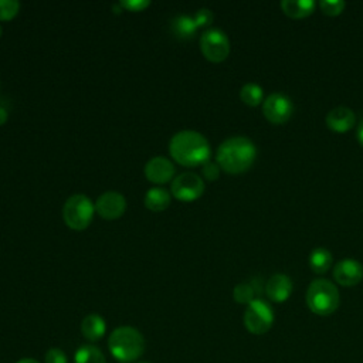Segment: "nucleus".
<instances>
[{
  "instance_id": "nucleus-28",
  "label": "nucleus",
  "mask_w": 363,
  "mask_h": 363,
  "mask_svg": "<svg viewBox=\"0 0 363 363\" xmlns=\"http://www.w3.org/2000/svg\"><path fill=\"white\" fill-rule=\"evenodd\" d=\"M197 27H203V26H208L213 21V13L208 9H200L196 11V14L193 16Z\"/></svg>"
},
{
  "instance_id": "nucleus-31",
  "label": "nucleus",
  "mask_w": 363,
  "mask_h": 363,
  "mask_svg": "<svg viewBox=\"0 0 363 363\" xmlns=\"http://www.w3.org/2000/svg\"><path fill=\"white\" fill-rule=\"evenodd\" d=\"M17 363H40V362H38V360H35V359H31V357H26V359L18 360Z\"/></svg>"
},
{
  "instance_id": "nucleus-25",
  "label": "nucleus",
  "mask_w": 363,
  "mask_h": 363,
  "mask_svg": "<svg viewBox=\"0 0 363 363\" xmlns=\"http://www.w3.org/2000/svg\"><path fill=\"white\" fill-rule=\"evenodd\" d=\"M44 360H45V363H68V357H67L65 352H62L58 347L48 349Z\"/></svg>"
},
{
  "instance_id": "nucleus-6",
  "label": "nucleus",
  "mask_w": 363,
  "mask_h": 363,
  "mask_svg": "<svg viewBox=\"0 0 363 363\" xmlns=\"http://www.w3.org/2000/svg\"><path fill=\"white\" fill-rule=\"evenodd\" d=\"M274 323V311L264 299H254L244 312V325L252 335L267 333Z\"/></svg>"
},
{
  "instance_id": "nucleus-24",
  "label": "nucleus",
  "mask_w": 363,
  "mask_h": 363,
  "mask_svg": "<svg viewBox=\"0 0 363 363\" xmlns=\"http://www.w3.org/2000/svg\"><path fill=\"white\" fill-rule=\"evenodd\" d=\"M345 1L343 0H322L319 1V9L326 16H337L345 10Z\"/></svg>"
},
{
  "instance_id": "nucleus-17",
  "label": "nucleus",
  "mask_w": 363,
  "mask_h": 363,
  "mask_svg": "<svg viewBox=\"0 0 363 363\" xmlns=\"http://www.w3.org/2000/svg\"><path fill=\"white\" fill-rule=\"evenodd\" d=\"M316 3L312 0H284L281 1L282 11L292 18H303L315 10Z\"/></svg>"
},
{
  "instance_id": "nucleus-4",
  "label": "nucleus",
  "mask_w": 363,
  "mask_h": 363,
  "mask_svg": "<svg viewBox=\"0 0 363 363\" xmlns=\"http://www.w3.org/2000/svg\"><path fill=\"white\" fill-rule=\"evenodd\" d=\"M339 303V291L329 279L318 278L309 284L306 291V305L315 315H332L337 309Z\"/></svg>"
},
{
  "instance_id": "nucleus-8",
  "label": "nucleus",
  "mask_w": 363,
  "mask_h": 363,
  "mask_svg": "<svg viewBox=\"0 0 363 363\" xmlns=\"http://www.w3.org/2000/svg\"><path fill=\"white\" fill-rule=\"evenodd\" d=\"M170 193L182 201H193L204 193L203 179L193 172H183L172 180Z\"/></svg>"
},
{
  "instance_id": "nucleus-22",
  "label": "nucleus",
  "mask_w": 363,
  "mask_h": 363,
  "mask_svg": "<svg viewBox=\"0 0 363 363\" xmlns=\"http://www.w3.org/2000/svg\"><path fill=\"white\" fill-rule=\"evenodd\" d=\"M259 291L258 285L255 284V281H251V282H241L238 285L234 286V291H233V296L235 299V302L238 303H250L251 301H254V296L255 294Z\"/></svg>"
},
{
  "instance_id": "nucleus-23",
  "label": "nucleus",
  "mask_w": 363,
  "mask_h": 363,
  "mask_svg": "<svg viewBox=\"0 0 363 363\" xmlns=\"http://www.w3.org/2000/svg\"><path fill=\"white\" fill-rule=\"evenodd\" d=\"M20 3L16 0H0V20L7 21L17 16Z\"/></svg>"
},
{
  "instance_id": "nucleus-2",
  "label": "nucleus",
  "mask_w": 363,
  "mask_h": 363,
  "mask_svg": "<svg viewBox=\"0 0 363 363\" xmlns=\"http://www.w3.org/2000/svg\"><path fill=\"white\" fill-rule=\"evenodd\" d=\"M257 157V147L245 136H231L217 149L216 162L221 170L238 174L248 170Z\"/></svg>"
},
{
  "instance_id": "nucleus-16",
  "label": "nucleus",
  "mask_w": 363,
  "mask_h": 363,
  "mask_svg": "<svg viewBox=\"0 0 363 363\" xmlns=\"http://www.w3.org/2000/svg\"><path fill=\"white\" fill-rule=\"evenodd\" d=\"M170 193L163 187H152L146 191L143 203L152 211H163L170 204Z\"/></svg>"
},
{
  "instance_id": "nucleus-7",
  "label": "nucleus",
  "mask_w": 363,
  "mask_h": 363,
  "mask_svg": "<svg viewBox=\"0 0 363 363\" xmlns=\"http://www.w3.org/2000/svg\"><path fill=\"white\" fill-rule=\"evenodd\" d=\"M200 50L206 60L221 62L230 54V40L220 28H208L200 37Z\"/></svg>"
},
{
  "instance_id": "nucleus-15",
  "label": "nucleus",
  "mask_w": 363,
  "mask_h": 363,
  "mask_svg": "<svg viewBox=\"0 0 363 363\" xmlns=\"http://www.w3.org/2000/svg\"><path fill=\"white\" fill-rule=\"evenodd\" d=\"M81 332L89 342H96L105 335L106 323L101 315L89 313L81 322Z\"/></svg>"
},
{
  "instance_id": "nucleus-30",
  "label": "nucleus",
  "mask_w": 363,
  "mask_h": 363,
  "mask_svg": "<svg viewBox=\"0 0 363 363\" xmlns=\"http://www.w3.org/2000/svg\"><path fill=\"white\" fill-rule=\"evenodd\" d=\"M6 121H7V111H6L3 106H0V126H1Z\"/></svg>"
},
{
  "instance_id": "nucleus-33",
  "label": "nucleus",
  "mask_w": 363,
  "mask_h": 363,
  "mask_svg": "<svg viewBox=\"0 0 363 363\" xmlns=\"http://www.w3.org/2000/svg\"><path fill=\"white\" fill-rule=\"evenodd\" d=\"M139 363H145V362H139Z\"/></svg>"
},
{
  "instance_id": "nucleus-21",
  "label": "nucleus",
  "mask_w": 363,
  "mask_h": 363,
  "mask_svg": "<svg viewBox=\"0 0 363 363\" xmlns=\"http://www.w3.org/2000/svg\"><path fill=\"white\" fill-rule=\"evenodd\" d=\"M262 88L255 82H247L240 91L241 101L248 106H258L262 102Z\"/></svg>"
},
{
  "instance_id": "nucleus-5",
  "label": "nucleus",
  "mask_w": 363,
  "mask_h": 363,
  "mask_svg": "<svg viewBox=\"0 0 363 363\" xmlns=\"http://www.w3.org/2000/svg\"><path fill=\"white\" fill-rule=\"evenodd\" d=\"M95 204L85 194L77 193L67 199L62 207V218L65 224L75 231L85 230L94 217Z\"/></svg>"
},
{
  "instance_id": "nucleus-3",
  "label": "nucleus",
  "mask_w": 363,
  "mask_h": 363,
  "mask_svg": "<svg viewBox=\"0 0 363 363\" xmlns=\"http://www.w3.org/2000/svg\"><path fill=\"white\" fill-rule=\"evenodd\" d=\"M108 347L118 362L132 363L143 353L145 339L136 328L119 326L111 332Z\"/></svg>"
},
{
  "instance_id": "nucleus-14",
  "label": "nucleus",
  "mask_w": 363,
  "mask_h": 363,
  "mask_svg": "<svg viewBox=\"0 0 363 363\" xmlns=\"http://www.w3.org/2000/svg\"><path fill=\"white\" fill-rule=\"evenodd\" d=\"M292 292V281L285 274L272 275L265 284V294L272 302H285Z\"/></svg>"
},
{
  "instance_id": "nucleus-11",
  "label": "nucleus",
  "mask_w": 363,
  "mask_h": 363,
  "mask_svg": "<svg viewBox=\"0 0 363 363\" xmlns=\"http://www.w3.org/2000/svg\"><path fill=\"white\" fill-rule=\"evenodd\" d=\"M145 176L153 184H164L174 179V164L164 156H155L145 164Z\"/></svg>"
},
{
  "instance_id": "nucleus-32",
  "label": "nucleus",
  "mask_w": 363,
  "mask_h": 363,
  "mask_svg": "<svg viewBox=\"0 0 363 363\" xmlns=\"http://www.w3.org/2000/svg\"><path fill=\"white\" fill-rule=\"evenodd\" d=\"M3 34V28H1V26H0V35Z\"/></svg>"
},
{
  "instance_id": "nucleus-9",
  "label": "nucleus",
  "mask_w": 363,
  "mask_h": 363,
  "mask_svg": "<svg viewBox=\"0 0 363 363\" xmlns=\"http://www.w3.org/2000/svg\"><path fill=\"white\" fill-rule=\"evenodd\" d=\"M262 112L269 122L281 125V123H285L292 116L294 104L286 95L275 92L267 96V99L264 101Z\"/></svg>"
},
{
  "instance_id": "nucleus-20",
  "label": "nucleus",
  "mask_w": 363,
  "mask_h": 363,
  "mask_svg": "<svg viewBox=\"0 0 363 363\" xmlns=\"http://www.w3.org/2000/svg\"><path fill=\"white\" fill-rule=\"evenodd\" d=\"M75 363H106L102 350L94 345H82L75 352Z\"/></svg>"
},
{
  "instance_id": "nucleus-27",
  "label": "nucleus",
  "mask_w": 363,
  "mask_h": 363,
  "mask_svg": "<svg viewBox=\"0 0 363 363\" xmlns=\"http://www.w3.org/2000/svg\"><path fill=\"white\" fill-rule=\"evenodd\" d=\"M220 170H221V167L218 166L217 162L208 160L207 163L203 164V170H201V172H203V176H204L208 182H214V180L218 179Z\"/></svg>"
},
{
  "instance_id": "nucleus-18",
  "label": "nucleus",
  "mask_w": 363,
  "mask_h": 363,
  "mask_svg": "<svg viewBox=\"0 0 363 363\" xmlns=\"http://www.w3.org/2000/svg\"><path fill=\"white\" fill-rule=\"evenodd\" d=\"M170 28H172V33L180 38V40H190L196 31H197V24L193 18V16H186V14H182V16H177L176 18H173L172 24H170Z\"/></svg>"
},
{
  "instance_id": "nucleus-1",
  "label": "nucleus",
  "mask_w": 363,
  "mask_h": 363,
  "mask_svg": "<svg viewBox=\"0 0 363 363\" xmlns=\"http://www.w3.org/2000/svg\"><path fill=\"white\" fill-rule=\"evenodd\" d=\"M169 152L176 163L186 167L203 166L210 160V143L197 130L184 129L174 133L169 142Z\"/></svg>"
},
{
  "instance_id": "nucleus-26",
  "label": "nucleus",
  "mask_w": 363,
  "mask_h": 363,
  "mask_svg": "<svg viewBox=\"0 0 363 363\" xmlns=\"http://www.w3.org/2000/svg\"><path fill=\"white\" fill-rule=\"evenodd\" d=\"M150 1L149 0H122L119 1V6L123 7L128 11H143L146 7H149Z\"/></svg>"
},
{
  "instance_id": "nucleus-19",
  "label": "nucleus",
  "mask_w": 363,
  "mask_h": 363,
  "mask_svg": "<svg viewBox=\"0 0 363 363\" xmlns=\"http://www.w3.org/2000/svg\"><path fill=\"white\" fill-rule=\"evenodd\" d=\"M332 261H333V257H332L330 251L323 247L313 248L312 252L309 254V267L316 274L326 272L330 268Z\"/></svg>"
},
{
  "instance_id": "nucleus-13",
  "label": "nucleus",
  "mask_w": 363,
  "mask_h": 363,
  "mask_svg": "<svg viewBox=\"0 0 363 363\" xmlns=\"http://www.w3.org/2000/svg\"><path fill=\"white\" fill-rule=\"evenodd\" d=\"M326 126L333 132H347L356 122L354 112L347 106H336L326 113Z\"/></svg>"
},
{
  "instance_id": "nucleus-29",
  "label": "nucleus",
  "mask_w": 363,
  "mask_h": 363,
  "mask_svg": "<svg viewBox=\"0 0 363 363\" xmlns=\"http://www.w3.org/2000/svg\"><path fill=\"white\" fill-rule=\"evenodd\" d=\"M356 135H357V139L360 142V145L363 146V118L360 119L359 125H357V130H356Z\"/></svg>"
},
{
  "instance_id": "nucleus-10",
  "label": "nucleus",
  "mask_w": 363,
  "mask_h": 363,
  "mask_svg": "<svg viewBox=\"0 0 363 363\" xmlns=\"http://www.w3.org/2000/svg\"><path fill=\"white\" fill-rule=\"evenodd\" d=\"M126 200L119 191H104L95 203V211L105 220H116L123 216Z\"/></svg>"
},
{
  "instance_id": "nucleus-12",
  "label": "nucleus",
  "mask_w": 363,
  "mask_h": 363,
  "mask_svg": "<svg viewBox=\"0 0 363 363\" xmlns=\"http://www.w3.org/2000/svg\"><path fill=\"white\" fill-rule=\"evenodd\" d=\"M333 278L343 286H353L363 279V265L353 258H343L335 265Z\"/></svg>"
}]
</instances>
